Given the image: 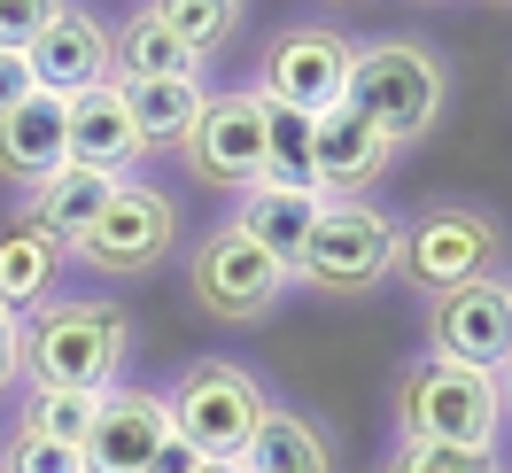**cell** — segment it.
Instances as JSON below:
<instances>
[{
  "label": "cell",
  "mask_w": 512,
  "mask_h": 473,
  "mask_svg": "<svg viewBox=\"0 0 512 473\" xmlns=\"http://www.w3.org/2000/svg\"><path fill=\"white\" fill-rule=\"evenodd\" d=\"M396 419H404V442H443V450H497V427H505V388L489 373H466V365H443L427 357L404 373L396 388Z\"/></svg>",
  "instance_id": "obj_4"
},
{
  "label": "cell",
  "mask_w": 512,
  "mask_h": 473,
  "mask_svg": "<svg viewBox=\"0 0 512 473\" xmlns=\"http://www.w3.org/2000/svg\"><path fill=\"white\" fill-rule=\"evenodd\" d=\"M0 473H86V458H78L70 442H47V435H32V427H16Z\"/></svg>",
  "instance_id": "obj_26"
},
{
  "label": "cell",
  "mask_w": 512,
  "mask_h": 473,
  "mask_svg": "<svg viewBox=\"0 0 512 473\" xmlns=\"http://www.w3.org/2000/svg\"><path fill=\"white\" fill-rule=\"evenodd\" d=\"M16 373H24V326H16V318H0V388H8Z\"/></svg>",
  "instance_id": "obj_29"
},
{
  "label": "cell",
  "mask_w": 512,
  "mask_h": 473,
  "mask_svg": "<svg viewBox=\"0 0 512 473\" xmlns=\"http://www.w3.org/2000/svg\"><path fill=\"white\" fill-rule=\"evenodd\" d=\"M171 78H202V55L179 47L148 8L125 32H109V86H171Z\"/></svg>",
  "instance_id": "obj_19"
},
{
  "label": "cell",
  "mask_w": 512,
  "mask_h": 473,
  "mask_svg": "<svg viewBox=\"0 0 512 473\" xmlns=\"http://www.w3.org/2000/svg\"><path fill=\"white\" fill-rule=\"evenodd\" d=\"M319 194H295V187H249L241 194V218H233V233L249 241V249H264L280 272L295 280V264H303V249H311V233H319Z\"/></svg>",
  "instance_id": "obj_16"
},
{
  "label": "cell",
  "mask_w": 512,
  "mask_h": 473,
  "mask_svg": "<svg viewBox=\"0 0 512 473\" xmlns=\"http://www.w3.org/2000/svg\"><path fill=\"white\" fill-rule=\"evenodd\" d=\"M435 357L505 380V365H512V280L450 287L443 303H435Z\"/></svg>",
  "instance_id": "obj_10"
},
{
  "label": "cell",
  "mask_w": 512,
  "mask_h": 473,
  "mask_svg": "<svg viewBox=\"0 0 512 473\" xmlns=\"http://www.w3.org/2000/svg\"><path fill=\"white\" fill-rule=\"evenodd\" d=\"M497 388H505V404H512V365H505V380H497Z\"/></svg>",
  "instance_id": "obj_32"
},
{
  "label": "cell",
  "mask_w": 512,
  "mask_h": 473,
  "mask_svg": "<svg viewBox=\"0 0 512 473\" xmlns=\"http://www.w3.org/2000/svg\"><path fill=\"white\" fill-rule=\"evenodd\" d=\"M342 78H350V39L326 24H303V32L264 47V101H280L295 117L342 109Z\"/></svg>",
  "instance_id": "obj_11"
},
{
  "label": "cell",
  "mask_w": 512,
  "mask_h": 473,
  "mask_svg": "<svg viewBox=\"0 0 512 473\" xmlns=\"http://www.w3.org/2000/svg\"><path fill=\"white\" fill-rule=\"evenodd\" d=\"M63 0H0V55H32V39L55 24Z\"/></svg>",
  "instance_id": "obj_27"
},
{
  "label": "cell",
  "mask_w": 512,
  "mask_h": 473,
  "mask_svg": "<svg viewBox=\"0 0 512 473\" xmlns=\"http://www.w3.org/2000/svg\"><path fill=\"white\" fill-rule=\"evenodd\" d=\"M132 365V318L101 295H70V303H39L24 326V373L63 396H109L125 388Z\"/></svg>",
  "instance_id": "obj_1"
},
{
  "label": "cell",
  "mask_w": 512,
  "mask_h": 473,
  "mask_svg": "<svg viewBox=\"0 0 512 473\" xmlns=\"http://www.w3.org/2000/svg\"><path fill=\"white\" fill-rule=\"evenodd\" d=\"M16 101H32V78H24V55H0V117Z\"/></svg>",
  "instance_id": "obj_28"
},
{
  "label": "cell",
  "mask_w": 512,
  "mask_h": 473,
  "mask_svg": "<svg viewBox=\"0 0 512 473\" xmlns=\"http://www.w3.org/2000/svg\"><path fill=\"white\" fill-rule=\"evenodd\" d=\"M233 473H334V450L311 419H295V411H272L256 442L233 458Z\"/></svg>",
  "instance_id": "obj_22"
},
{
  "label": "cell",
  "mask_w": 512,
  "mask_h": 473,
  "mask_svg": "<svg viewBox=\"0 0 512 473\" xmlns=\"http://www.w3.org/2000/svg\"><path fill=\"white\" fill-rule=\"evenodd\" d=\"M388 156L396 148L365 117H350V109H326L319 125H311V187L326 202H365V187L388 171Z\"/></svg>",
  "instance_id": "obj_14"
},
{
  "label": "cell",
  "mask_w": 512,
  "mask_h": 473,
  "mask_svg": "<svg viewBox=\"0 0 512 473\" xmlns=\"http://www.w3.org/2000/svg\"><path fill=\"white\" fill-rule=\"evenodd\" d=\"M70 163V117H63V101H16L8 117H0V179L8 187H47L55 171Z\"/></svg>",
  "instance_id": "obj_15"
},
{
  "label": "cell",
  "mask_w": 512,
  "mask_h": 473,
  "mask_svg": "<svg viewBox=\"0 0 512 473\" xmlns=\"http://www.w3.org/2000/svg\"><path fill=\"white\" fill-rule=\"evenodd\" d=\"M148 16H156L179 47H194L202 63H210V47H218L225 32H241V8H233V0H156Z\"/></svg>",
  "instance_id": "obj_23"
},
{
  "label": "cell",
  "mask_w": 512,
  "mask_h": 473,
  "mask_svg": "<svg viewBox=\"0 0 512 473\" xmlns=\"http://www.w3.org/2000/svg\"><path fill=\"white\" fill-rule=\"evenodd\" d=\"M94 404H101V396H63V388H32V411H24V427H32V435H47V442H70V450H86Z\"/></svg>",
  "instance_id": "obj_24"
},
{
  "label": "cell",
  "mask_w": 512,
  "mask_h": 473,
  "mask_svg": "<svg viewBox=\"0 0 512 473\" xmlns=\"http://www.w3.org/2000/svg\"><path fill=\"white\" fill-rule=\"evenodd\" d=\"M63 117H70V163H78V171H109V179H125V163L140 156L132 117H125V94H117V86L70 94Z\"/></svg>",
  "instance_id": "obj_17"
},
{
  "label": "cell",
  "mask_w": 512,
  "mask_h": 473,
  "mask_svg": "<svg viewBox=\"0 0 512 473\" xmlns=\"http://www.w3.org/2000/svg\"><path fill=\"white\" fill-rule=\"evenodd\" d=\"M109 194H117V179L109 171H78V163H63L47 187H32V210H24V225H39L55 249H78L86 233H94V218L109 210Z\"/></svg>",
  "instance_id": "obj_18"
},
{
  "label": "cell",
  "mask_w": 512,
  "mask_h": 473,
  "mask_svg": "<svg viewBox=\"0 0 512 473\" xmlns=\"http://www.w3.org/2000/svg\"><path fill=\"white\" fill-rule=\"evenodd\" d=\"M55 272H63V249L39 233V225H8L0 233V318L16 311H39L47 303V287H55Z\"/></svg>",
  "instance_id": "obj_20"
},
{
  "label": "cell",
  "mask_w": 512,
  "mask_h": 473,
  "mask_svg": "<svg viewBox=\"0 0 512 473\" xmlns=\"http://www.w3.org/2000/svg\"><path fill=\"white\" fill-rule=\"evenodd\" d=\"M497 264H505V225L474 210V202H435L427 218L404 233V249H396V272H412L419 287H474V280H497Z\"/></svg>",
  "instance_id": "obj_6"
},
{
  "label": "cell",
  "mask_w": 512,
  "mask_h": 473,
  "mask_svg": "<svg viewBox=\"0 0 512 473\" xmlns=\"http://www.w3.org/2000/svg\"><path fill=\"white\" fill-rule=\"evenodd\" d=\"M171 442V411H163L156 388H109L94 404V427H86V473H140Z\"/></svg>",
  "instance_id": "obj_13"
},
{
  "label": "cell",
  "mask_w": 512,
  "mask_h": 473,
  "mask_svg": "<svg viewBox=\"0 0 512 473\" xmlns=\"http://www.w3.org/2000/svg\"><path fill=\"white\" fill-rule=\"evenodd\" d=\"M396 249H404V225L381 202H326L295 272L311 287H326V295H365V287H381L396 272Z\"/></svg>",
  "instance_id": "obj_5"
},
{
  "label": "cell",
  "mask_w": 512,
  "mask_h": 473,
  "mask_svg": "<svg viewBox=\"0 0 512 473\" xmlns=\"http://www.w3.org/2000/svg\"><path fill=\"white\" fill-rule=\"evenodd\" d=\"M194 179L249 194L264 187V94H202V117L187 132Z\"/></svg>",
  "instance_id": "obj_9"
},
{
  "label": "cell",
  "mask_w": 512,
  "mask_h": 473,
  "mask_svg": "<svg viewBox=\"0 0 512 473\" xmlns=\"http://www.w3.org/2000/svg\"><path fill=\"white\" fill-rule=\"evenodd\" d=\"M194 473H233V466H225V458H202V466H194Z\"/></svg>",
  "instance_id": "obj_31"
},
{
  "label": "cell",
  "mask_w": 512,
  "mask_h": 473,
  "mask_svg": "<svg viewBox=\"0 0 512 473\" xmlns=\"http://www.w3.org/2000/svg\"><path fill=\"white\" fill-rule=\"evenodd\" d=\"M194 466H202V458H194L187 442L171 435V442H163V450H156V458H148V466H140V473H194Z\"/></svg>",
  "instance_id": "obj_30"
},
{
  "label": "cell",
  "mask_w": 512,
  "mask_h": 473,
  "mask_svg": "<svg viewBox=\"0 0 512 473\" xmlns=\"http://www.w3.org/2000/svg\"><path fill=\"white\" fill-rule=\"evenodd\" d=\"M342 109L365 117L388 148L427 140L435 117H443V55L419 47V39H365V47H350Z\"/></svg>",
  "instance_id": "obj_2"
},
{
  "label": "cell",
  "mask_w": 512,
  "mask_h": 473,
  "mask_svg": "<svg viewBox=\"0 0 512 473\" xmlns=\"http://www.w3.org/2000/svg\"><path fill=\"white\" fill-rule=\"evenodd\" d=\"M171 241H179V202L163 187H148V179H117L109 210L94 218V233L70 256L109 272V280H140V272H156L163 256H171Z\"/></svg>",
  "instance_id": "obj_7"
},
{
  "label": "cell",
  "mask_w": 512,
  "mask_h": 473,
  "mask_svg": "<svg viewBox=\"0 0 512 473\" xmlns=\"http://www.w3.org/2000/svg\"><path fill=\"white\" fill-rule=\"evenodd\" d=\"M381 473H497V450H443V442H404Z\"/></svg>",
  "instance_id": "obj_25"
},
{
  "label": "cell",
  "mask_w": 512,
  "mask_h": 473,
  "mask_svg": "<svg viewBox=\"0 0 512 473\" xmlns=\"http://www.w3.org/2000/svg\"><path fill=\"white\" fill-rule=\"evenodd\" d=\"M163 411H171V435L187 442L194 458H225V466H233L256 442V427L272 419V396H264L256 373H241L233 357H194L187 373L171 380Z\"/></svg>",
  "instance_id": "obj_3"
},
{
  "label": "cell",
  "mask_w": 512,
  "mask_h": 473,
  "mask_svg": "<svg viewBox=\"0 0 512 473\" xmlns=\"http://www.w3.org/2000/svg\"><path fill=\"white\" fill-rule=\"evenodd\" d=\"M24 78H32V94H47V101L109 86V24H101L94 8H55V24H47V32L32 39V55H24Z\"/></svg>",
  "instance_id": "obj_12"
},
{
  "label": "cell",
  "mask_w": 512,
  "mask_h": 473,
  "mask_svg": "<svg viewBox=\"0 0 512 473\" xmlns=\"http://www.w3.org/2000/svg\"><path fill=\"white\" fill-rule=\"evenodd\" d=\"M187 287H194V303L218 318V326H256V318L288 295V272H280L264 249H249L233 225H218L210 241H194Z\"/></svg>",
  "instance_id": "obj_8"
},
{
  "label": "cell",
  "mask_w": 512,
  "mask_h": 473,
  "mask_svg": "<svg viewBox=\"0 0 512 473\" xmlns=\"http://www.w3.org/2000/svg\"><path fill=\"white\" fill-rule=\"evenodd\" d=\"M117 94H125L140 156H148V148H187L194 117H202V86H194V78H171V86H117Z\"/></svg>",
  "instance_id": "obj_21"
}]
</instances>
